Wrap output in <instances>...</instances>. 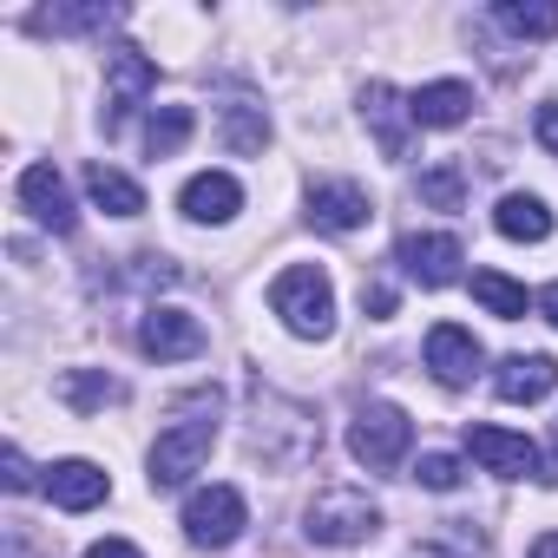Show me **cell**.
I'll return each mask as SVG.
<instances>
[{"label": "cell", "instance_id": "1", "mask_svg": "<svg viewBox=\"0 0 558 558\" xmlns=\"http://www.w3.org/2000/svg\"><path fill=\"white\" fill-rule=\"evenodd\" d=\"M210 447H217V388L191 395V401H184V421L158 434V447H151V486H158V493L184 486V480L210 460Z\"/></svg>", "mask_w": 558, "mask_h": 558}, {"label": "cell", "instance_id": "2", "mask_svg": "<svg viewBox=\"0 0 558 558\" xmlns=\"http://www.w3.org/2000/svg\"><path fill=\"white\" fill-rule=\"evenodd\" d=\"M250 447L269 460V466H303L316 447H323V421H316V408H303V401H283V395H263L256 388V427H250Z\"/></svg>", "mask_w": 558, "mask_h": 558}, {"label": "cell", "instance_id": "3", "mask_svg": "<svg viewBox=\"0 0 558 558\" xmlns=\"http://www.w3.org/2000/svg\"><path fill=\"white\" fill-rule=\"evenodd\" d=\"M269 310L283 316V329L303 336V342H323L336 329V290H329V276L316 263H296V269L276 276V283H269Z\"/></svg>", "mask_w": 558, "mask_h": 558}, {"label": "cell", "instance_id": "4", "mask_svg": "<svg viewBox=\"0 0 558 558\" xmlns=\"http://www.w3.org/2000/svg\"><path fill=\"white\" fill-rule=\"evenodd\" d=\"M303 532L316 545H362L381 532V506L362 493V486H323L303 512Z\"/></svg>", "mask_w": 558, "mask_h": 558}, {"label": "cell", "instance_id": "5", "mask_svg": "<svg viewBox=\"0 0 558 558\" xmlns=\"http://www.w3.org/2000/svg\"><path fill=\"white\" fill-rule=\"evenodd\" d=\"M408 447H414V421H408L395 401H368V408L355 414V427H349V453H355L368 473L401 466V460H408Z\"/></svg>", "mask_w": 558, "mask_h": 558}, {"label": "cell", "instance_id": "6", "mask_svg": "<svg viewBox=\"0 0 558 558\" xmlns=\"http://www.w3.org/2000/svg\"><path fill=\"white\" fill-rule=\"evenodd\" d=\"M243 525H250V506H243L236 486H197V493L184 499V538H191L197 551H223V545H236Z\"/></svg>", "mask_w": 558, "mask_h": 558}, {"label": "cell", "instance_id": "7", "mask_svg": "<svg viewBox=\"0 0 558 558\" xmlns=\"http://www.w3.org/2000/svg\"><path fill=\"white\" fill-rule=\"evenodd\" d=\"M151 93H158V66L138 47H112L106 53V132H119Z\"/></svg>", "mask_w": 558, "mask_h": 558}, {"label": "cell", "instance_id": "8", "mask_svg": "<svg viewBox=\"0 0 558 558\" xmlns=\"http://www.w3.org/2000/svg\"><path fill=\"white\" fill-rule=\"evenodd\" d=\"M138 349H145L151 362H191V355H204V323L184 316V310H145Z\"/></svg>", "mask_w": 558, "mask_h": 558}, {"label": "cell", "instance_id": "9", "mask_svg": "<svg viewBox=\"0 0 558 558\" xmlns=\"http://www.w3.org/2000/svg\"><path fill=\"white\" fill-rule=\"evenodd\" d=\"M466 453H473L486 473H499V480H525V473L545 466V453H538L525 434H506V427H466Z\"/></svg>", "mask_w": 558, "mask_h": 558}, {"label": "cell", "instance_id": "10", "mask_svg": "<svg viewBox=\"0 0 558 558\" xmlns=\"http://www.w3.org/2000/svg\"><path fill=\"white\" fill-rule=\"evenodd\" d=\"M460 263H466V250H460V236H401V269L414 276L421 290H447V283H460Z\"/></svg>", "mask_w": 558, "mask_h": 558}, {"label": "cell", "instance_id": "11", "mask_svg": "<svg viewBox=\"0 0 558 558\" xmlns=\"http://www.w3.org/2000/svg\"><path fill=\"white\" fill-rule=\"evenodd\" d=\"M21 204H27L34 223H47L53 236H73V223H80L73 191H66V178H60L53 165H27V171H21Z\"/></svg>", "mask_w": 558, "mask_h": 558}, {"label": "cell", "instance_id": "12", "mask_svg": "<svg viewBox=\"0 0 558 558\" xmlns=\"http://www.w3.org/2000/svg\"><path fill=\"white\" fill-rule=\"evenodd\" d=\"M368 217H375V204H368V191H362L355 178H329V184L310 191V223L329 230V236H349V230H362Z\"/></svg>", "mask_w": 558, "mask_h": 558}, {"label": "cell", "instance_id": "13", "mask_svg": "<svg viewBox=\"0 0 558 558\" xmlns=\"http://www.w3.org/2000/svg\"><path fill=\"white\" fill-rule=\"evenodd\" d=\"M427 368H434L440 388H466V381L480 375V342H473V329L434 323V329H427Z\"/></svg>", "mask_w": 558, "mask_h": 558}, {"label": "cell", "instance_id": "14", "mask_svg": "<svg viewBox=\"0 0 558 558\" xmlns=\"http://www.w3.org/2000/svg\"><path fill=\"white\" fill-rule=\"evenodd\" d=\"M362 119H368L381 158H408V125H414V112H408V99H401L388 80H368V93H362Z\"/></svg>", "mask_w": 558, "mask_h": 558}, {"label": "cell", "instance_id": "15", "mask_svg": "<svg viewBox=\"0 0 558 558\" xmlns=\"http://www.w3.org/2000/svg\"><path fill=\"white\" fill-rule=\"evenodd\" d=\"M178 204H184L191 223H230V217L243 210V184H236L230 171H197Z\"/></svg>", "mask_w": 558, "mask_h": 558}, {"label": "cell", "instance_id": "16", "mask_svg": "<svg viewBox=\"0 0 558 558\" xmlns=\"http://www.w3.org/2000/svg\"><path fill=\"white\" fill-rule=\"evenodd\" d=\"M551 388H558V362L551 355H506L499 375H493V395L512 401V408L519 401H545Z\"/></svg>", "mask_w": 558, "mask_h": 558}, {"label": "cell", "instance_id": "17", "mask_svg": "<svg viewBox=\"0 0 558 558\" xmlns=\"http://www.w3.org/2000/svg\"><path fill=\"white\" fill-rule=\"evenodd\" d=\"M106 493H112V480H106L93 460H60V466H47V499L66 506V512H93Z\"/></svg>", "mask_w": 558, "mask_h": 558}, {"label": "cell", "instance_id": "18", "mask_svg": "<svg viewBox=\"0 0 558 558\" xmlns=\"http://www.w3.org/2000/svg\"><path fill=\"white\" fill-rule=\"evenodd\" d=\"M408 112H414V125H460L473 112V86L466 80H434L408 99Z\"/></svg>", "mask_w": 558, "mask_h": 558}, {"label": "cell", "instance_id": "19", "mask_svg": "<svg viewBox=\"0 0 558 558\" xmlns=\"http://www.w3.org/2000/svg\"><path fill=\"white\" fill-rule=\"evenodd\" d=\"M493 223H499V236H512V243H545V236H551V210H545V197H525V191L499 197Z\"/></svg>", "mask_w": 558, "mask_h": 558}, {"label": "cell", "instance_id": "20", "mask_svg": "<svg viewBox=\"0 0 558 558\" xmlns=\"http://www.w3.org/2000/svg\"><path fill=\"white\" fill-rule=\"evenodd\" d=\"M86 191H93V204L106 217H145V191L125 171H112V165H86Z\"/></svg>", "mask_w": 558, "mask_h": 558}, {"label": "cell", "instance_id": "21", "mask_svg": "<svg viewBox=\"0 0 558 558\" xmlns=\"http://www.w3.org/2000/svg\"><path fill=\"white\" fill-rule=\"evenodd\" d=\"M60 401H66L73 414H99V408L125 401V388H119L106 368H66V375H60Z\"/></svg>", "mask_w": 558, "mask_h": 558}, {"label": "cell", "instance_id": "22", "mask_svg": "<svg viewBox=\"0 0 558 558\" xmlns=\"http://www.w3.org/2000/svg\"><path fill=\"white\" fill-rule=\"evenodd\" d=\"M473 303H480L486 316H499V323H519V316L532 310L525 283H512V276H499V269H473Z\"/></svg>", "mask_w": 558, "mask_h": 558}, {"label": "cell", "instance_id": "23", "mask_svg": "<svg viewBox=\"0 0 558 558\" xmlns=\"http://www.w3.org/2000/svg\"><path fill=\"white\" fill-rule=\"evenodd\" d=\"M223 145H230L236 158H256V151L269 145V119H263L256 99H223Z\"/></svg>", "mask_w": 558, "mask_h": 558}, {"label": "cell", "instance_id": "24", "mask_svg": "<svg viewBox=\"0 0 558 558\" xmlns=\"http://www.w3.org/2000/svg\"><path fill=\"white\" fill-rule=\"evenodd\" d=\"M493 21L506 34H519V40H551L558 34V8H551V0H499Z\"/></svg>", "mask_w": 558, "mask_h": 558}, {"label": "cell", "instance_id": "25", "mask_svg": "<svg viewBox=\"0 0 558 558\" xmlns=\"http://www.w3.org/2000/svg\"><path fill=\"white\" fill-rule=\"evenodd\" d=\"M191 106H158L151 112V125H145V145H151V158H178L184 151V138H191Z\"/></svg>", "mask_w": 558, "mask_h": 558}, {"label": "cell", "instance_id": "26", "mask_svg": "<svg viewBox=\"0 0 558 558\" xmlns=\"http://www.w3.org/2000/svg\"><path fill=\"white\" fill-rule=\"evenodd\" d=\"M421 204H434V210H460V204H466V171H460V165H434V171L421 178Z\"/></svg>", "mask_w": 558, "mask_h": 558}, {"label": "cell", "instance_id": "27", "mask_svg": "<svg viewBox=\"0 0 558 558\" xmlns=\"http://www.w3.org/2000/svg\"><path fill=\"white\" fill-rule=\"evenodd\" d=\"M112 21H119V8H53V14H40L47 34H86V27H112Z\"/></svg>", "mask_w": 558, "mask_h": 558}, {"label": "cell", "instance_id": "28", "mask_svg": "<svg viewBox=\"0 0 558 558\" xmlns=\"http://www.w3.org/2000/svg\"><path fill=\"white\" fill-rule=\"evenodd\" d=\"M414 480H421L427 493H453V486H460V460H453V453H421Z\"/></svg>", "mask_w": 558, "mask_h": 558}, {"label": "cell", "instance_id": "29", "mask_svg": "<svg viewBox=\"0 0 558 558\" xmlns=\"http://www.w3.org/2000/svg\"><path fill=\"white\" fill-rule=\"evenodd\" d=\"M532 132H538V145H545V151L558 158V99H545V106H538V119H532Z\"/></svg>", "mask_w": 558, "mask_h": 558}, {"label": "cell", "instance_id": "30", "mask_svg": "<svg viewBox=\"0 0 558 558\" xmlns=\"http://www.w3.org/2000/svg\"><path fill=\"white\" fill-rule=\"evenodd\" d=\"M0 473H8V493H27V486H34V473H27L21 447H8V453H0Z\"/></svg>", "mask_w": 558, "mask_h": 558}, {"label": "cell", "instance_id": "31", "mask_svg": "<svg viewBox=\"0 0 558 558\" xmlns=\"http://www.w3.org/2000/svg\"><path fill=\"white\" fill-rule=\"evenodd\" d=\"M362 310H375V316H395V290H388V283H362Z\"/></svg>", "mask_w": 558, "mask_h": 558}, {"label": "cell", "instance_id": "32", "mask_svg": "<svg viewBox=\"0 0 558 558\" xmlns=\"http://www.w3.org/2000/svg\"><path fill=\"white\" fill-rule=\"evenodd\" d=\"M86 558H138V545L132 538H99V545H86Z\"/></svg>", "mask_w": 558, "mask_h": 558}, {"label": "cell", "instance_id": "33", "mask_svg": "<svg viewBox=\"0 0 558 558\" xmlns=\"http://www.w3.org/2000/svg\"><path fill=\"white\" fill-rule=\"evenodd\" d=\"M538 316L558 329V283H545V290H538Z\"/></svg>", "mask_w": 558, "mask_h": 558}, {"label": "cell", "instance_id": "34", "mask_svg": "<svg viewBox=\"0 0 558 558\" xmlns=\"http://www.w3.org/2000/svg\"><path fill=\"white\" fill-rule=\"evenodd\" d=\"M532 558H558V532H545V538L532 545Z\"/></svg>", "mask_w": 558, "mask_h": 558}]
</instances>
